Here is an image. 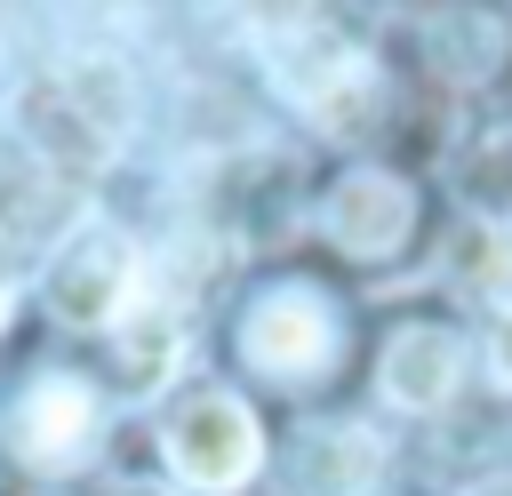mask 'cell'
<instances>
[{"mask_svg":"<svg viewBox=\"0 0 512 496\" xmlns=\"http://www.w3.org/2000/svg\"><path fill=\"white\" fill-rule=\"evenodd\" d=\"M272 80H280V96H288L320 136H352V128H368V112L384 104L376 64H368L352 40H328V32H312V24L280 40Z\"/></svg>","mask_w":512,"mask_h":496,"instance_id":"1","label":"cell"},{"mask_svg":"<svg viewBox=\"0 0 512 496\" xmlns=\"http://www.w3.org/2000/svg\"><path fill=\"white\" fill-rule=\"evenodd\" d=\"M40 296L64 328H120L128 304H136V248L120 224H80L48 272H40Z\"/></svg>","mask_w":512,"mask_h":496,"instance_id":"2","label":"cell"},{"mask_svg":"<svg viewBox=\"0 0 512 496\" xmlns=\"http://www.w3.org/2000/svg\"><path fill=\"white\" fill-rule=\"evenodd\" d=\"M240 360L272 384H312L336 360V312L320 288H272L240 320Z\"/></svg>","mask_w":512,"mask_h":496,"instance_id":"3","label":"cell"},{"mask_svg":"<svg viewBox=\"0 0 512 496\" xmlns=\"http://www.w3.org/2000/svg\"><path fill=\"white\" fill-rule=\"evenodd\" d=\"M256 456H264V432L248 416V400H232V392H200L168 424V464H176L184 488L224 496V488H240L256 472Z\"/></svg>","mask_w":512,"mask_h":496,"instance_id":"4","label":"cell"},{"mask_svg":"<svg viewBox=\"0 0 512 496\" xmlns=\"http://www.w3.org/2000/svg\"><path fill=\"white\" fill-rule=\"evenodd\" d=\"M96 432H104V400L80 376H40L8 408V448L32 472H80L96 456Z\"/></svg>","mask_w":512,"mask_h":496,"instance_id":"5","label":"cell"},{"mask_svg":"<svg viewBox=\"0 0 512 496\" xmlns=\"http://www.w3.org/2000/svg\"><path fill=\"white\" fill-rule=\"evenodd\" d=\"M320 224H328V240L344 256H392L408 240V224H416V192L392 168H352V176H336Z\"/></svg>","mask_w":512,"mask_h":496,"instance_id":"6","label":"cell"},{"mask_svg":"<svg viewBox=\"0 0 512 496\" xmlns=\"http://www.w3.org/2000/svg\"><path fill=\"white\" fill-rule=\"evenodd\" d=\"M456 376H464V344H456V328H440V320L400 328V336L384 344V368H376L384 400H400V408H440V400L456 392Z\"/></svg>","mask_w":512,"mask_h":496,"instance_id":"7","label":"cell"},{"mask_svg":"<svg viewBox=\"0 0 512 496\" xmlns=\"http://www.w3.org/2000/svg\"><path fill=\"white\" fill-rule=\"evenodd\" d=\"M112 336H120V376H128V392H160V384L176 376V360H184V320H176L168 304H128V320H120Z\"/></svg>","mask_w":512,"mask_h":496,"instance_id":"8","label":"cell"},{"mask_svg":"<svg viewBox=\"0 0 512 496\" xmlns=\"http://www.w3.org/2000/svg\"><path fill=\"white\" fill-rule=\"evenodd\" d=\"M368 472H376L368 432H312V448H304V488H320V496H360Z\"/></svg>","mask_w":512,"mask_h":496,"instance_id":"9","label":"cell"},{"mask_svg":"<svg viewBox=\"0 0 512 496\" xmlns=\"http://www.w3.org/2000/svg\"><path fill=\"white\" fill-rule=\"evenodd\" d=\"M512 272V232L504 224H472L464 232V280H504Z\"/></svg>","mask_w":512,"mask_h":496,"instance_id":"10","label":"cell"},{"mask_svg":"<svg viewBox=\"0 0 512 496\" xmlns=\"http://www.w3.org/2000/svg\"><path fill=\"white\" fill-rule=\"evenodd\" d=\"M488 368H496V384L512 392V312H496V328H488Z\"/></svg>","mask_w":512,"mask_h":496,"instance_id":"11","label":"cell"},{"mask_svg":"<svg viewBox=\"0 0 512 496\" xmlns=\"http://www.w3.org/2000/svg\"><path fill=\"white\" fill-rule=\"evenodd\" d=\"M112 496H176V488H160V480H128V488H112Z\"/></svg>","mask_w":512,"mask_h":496,"instance_id":"12","label":"cell"},{"mask_svg":"<svg viewBox=\"0 0 512 496\" xmlns=\"http://www.w3.org/2000/svg\"><path fill=\"white\" fill-rule=\"evenodd\" d=\"M0 320H8V280H0Z\"/></svg>","mask_w":512,"mask_h":496,"instance_id":"13","label":"cell"}]
</instances>
